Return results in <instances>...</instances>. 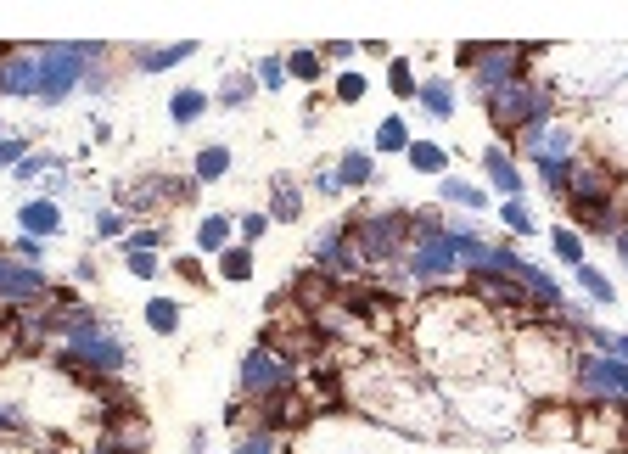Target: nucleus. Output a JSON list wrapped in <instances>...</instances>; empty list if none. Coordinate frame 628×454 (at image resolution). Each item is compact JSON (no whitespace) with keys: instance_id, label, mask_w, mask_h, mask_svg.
Here are the masks:
<instances>
[{"instance_id":"nucleus-1","label":"nucleus","mask_w":628,"mask_h":454,"mask_svg":"<svg viewBox=\"0 0 628 454\" xmlns=\"http://www.w3.org/2000/svg\"><path fill=\"white\" fill-rule=\"evenodd\" d=\"M544 113H550V96H544L539 85H528V79H516V85L494 90L488 96V118H494V129H505V135H528V129H544Z\"/></svg>"},{"instance_id":"nucleus-2","label":"nucleus","mask_w":628,"mask_h":454,"mask_svg":"<svg viewBox=\"0 0 628 454\" xmlns=\"http://www.w3.org/2000/svg\"><path fill=\"white\" fill-rule=\"evenodd\" d=\"M410 213L393 208V213H371V219H343V230L354 236L359 258H399L404 253V236H410Z\"/></svg>"},{"instance_id":"nucleus-3","label":"nucleus","mask_w":628,"mask_h":454,"mask_svg":"<svg viewBox=\"0 0 628 454\" xmlns=\"http://www.w3.org/2000/svg\"><path fill=\"white\" fill-rule=\"evenodd\" d=\"M96 57H101L96 45H45V51H40V96L62 101L79 79H85V68Z\"/></svg>"},{"instance_id":"nucleus-4","label":"nucleus","mask_w":628,"mask_h":454,"mask_svg":"<svg viewBox=\"0 0 628 454\" xmlns=\"http://www.w3.org/2000/svg\"><path fill=\"white\" fill-rule=\"evenodd\" d=\"M516 359H522V376H528L533 387H550L556 382H567L572 376V365H567V348H561L556 337H544V331H528V337L516 342Z\"/></svg>"},{"instance_id":"nucleus-5","label":"nucleus","mask_w":628,"mask_h":454,"mask_svg":"<svg viewBox=\"0 0 628 454\" xmlns=\"http://www.w3.org/2000/svg\"><path fill=\"white\" fill-rule=\"evenodd\" d=\"M572 382L584 398H623L628 404V359H612V354H584L572 365Z\"/></svg>"},{"instance_id":"nucleus-6","label":"nucleus","mask_w":628,"mask_h":454,"mask_svg":"<svg viewBox=\"0 0 628 454\" xmlns=\"http://www.w3.org/2000/svg\"><path fill=\"white\" fill-rule=\"evenodd\" d=\"M242 387L253 398H281V393H292V365H286V354L281 348H253V354L242 359Z\"/></svg>"},{"instance_id":"nucleus-7","label":"nucleus","mask_w":628,"mask_h":454,"mask_svg":"<svg viewBox=\"0 0 628 454\" xmlns=\"http://www.w3.org/2000/svg\"><path fill=\"white\" fill-rule=\"evenodd\" d=\"M68 342H73L68 359H73V365H90V376H96V370H124V348H118L101 326H90V320H85V326H73Z\"/></svg>"},{"instance_id":"nucleus-8","label":"nucleus","mask_w":628,"mask_h":454,"mask_svg":"<svg viewBox=\"0 0 628 454\" xmlns=\"http://www.w3.org/2000/svg\"><path fill=\"white\" fill-rule=\"evenodd\" d=\"M460 270V253H455V236L443 230V236H421L410 253V275L415 281H449Z\"/></svg>"},{"instance_id":"nucleus-9","label":"nucleus","mask_w":628,"mask_h":454,"mask_svg":"<svg viewBox=\"0 0 628 454\" xmlns=\"http://www.w3.org/2000/svg\"><path fill=\"white\" fill-rule=\"evenodd\" d=\"M197 197V185L191 180H141V185H129L124 191V208H135V213H146V208H163V202H191Z\"/></svg>"},{"instance_id":"nucleus-10","label":"nucleus","mask_w":628,"mask_h":454,"mask_svg":"<svg viewBox=\"0 0 628 454\" xmlns=\"http://www.w3.org/2000/svg\"><path fill=\"white\" fill-rule=\"evenodd\" d=\"M51 286H45V275L34 270V264H12V258H0V298L6 303H34L45 298Z\"/></svg>"},{"instance_id":"nucleus-11","label":"nucleus","mask_w":628,"mask_h":454,"mask_svg":"<svg viewBox=\"0 0 628 454\" xmlns=\"http://www.w3.org/2000/svg\"><path fill=\"white\" fill-rule=\"evenodd\" d=\"M0 85H6V96H40V57H6Z\"/></svg>"},{"instance_id":"nucleus-12","label":"nucleus","mask_w":628,"mask_h":454,"mask_svg":"<svg viewBox=\"0 0 628 454\" xmlns=\"http://www.w3.org/2000/svg\"><path fill=\"white\" fill-rule=\"evenodd\" d=\"M483 169H488V180L500 185L505 197H516V191H522V174H516V163L500 152V146H488V152H483Z\"/></svg>"},{"instance_id":"nucleus-13","label":"nucleus","mask_w":628,"mask_h":454,"mask_svg":"<svg viewBox=\"0 0 628 454\" xmlns=\"http://www.w3.org/2000/svg\"><path fill=\"white\" fill-rule=\"evenodd\" d=\"M23 230H29V236H57L62 230L57 202H23Z\"/></svg>"},{"instance_id":"nucleus-14","label":"nucleus","mask_w":628,"mask_h":454,"mask_svg":"<svg viewBox=\"0 0 628 454\" xmlns=\"http://www.w3.org/2000/svg\"><path fill=\"white\" fill-rule=\"evenodd\" d=\"M415 96H421V107H427L432 118H449V113H455V85H449V79H427Z\"/></svg>"},{"instance_id":"nucleus-15","label":"nucleus","mask_w":628,"mask_h":454,"mask_svg":"<svg viewBox=\"0 0 628 454\" xmlns=\"http://www.w3.org/2000/svg\"><path fill=\"white\" fill-rule=\"evenodd\" d=\"M197 45H163V51H135V68L141 73H163V68H174V62H186Z\"/></svg>"},{"instance_id":"nucleus-16","label":"nucleus","mask_w":628,"mask_h":454,"mask_svg":"<svg viewBox=\"0 0 628 454\" xmlns=\"http://www.w3.org/2000/svg\"><path fill=\"white\" fill-rule=\"evenodd\" d=\"M371 174H376L371 152H348L343 163H337V185H371Z\"/></svg>"},{"instance_id":"nucleus-17","label":"nucleus","mask_w":628,"mask_h":454,"mask_svg":"<svg viewBox=\"0 0 628 454\" xmlns=\"http://www.w3.org/2000/svg\"><path fill=\"white\" fill-rule=\"evenodd\" d=\"M146 326L163 331V337L180 331V303H174V298H152V303H146Z\"/></svg>"},{"instance_id":"nucleus-18","label":"nucleus","mask_w":628,"mask_h":454,"mask_svg":"<svg viewBox=\"0 0 628 454\" xmlns=\"http://www.w3.org/2000/svg\"><path fill=\"white\" fill-rule=\"evenodd\" d=\"M410 163L421 174H443L449 169V152H443V146H432V141H410Z\"/></svg>"},{"instance_id":"nucleus-19","label":"nucleus","mask_w":628,"mask_h":454,"mask_svg":"<svg viewBox=\"0 0 628 454\" xmlns=\"http://www.w3.org/2000/svg\"><path fill=\"white\" fill-rule=\"evenodd\" d=\"M202 107H208V96H202V90H180V96L169 101V118H174V124H197Z\"/></svg>"},{"instance_id":"nucleus-20","label":"nucleus","mask_w":628,"mask_h":454,"mask_svg":"<svg viewBox=\"0 0 628 454\" xmlns=\"http://www.w3.org/2000/svg\"><path fill=\"white\" fill-rule=\"evenodd\" d=\"M225 242H230V219H202V230H197V247L202 253H225Z\"/></svg>"},{"instance_id":"nucleus-21","label":"nucleus","mask_w":628,"mask_h":454,"mask_svg":"<svg viewBox=\"0 0 628 454\" xmlns=\"http://www.w3.org/2000/svg\"><path fill=\"white\" fill-rule=\"evenodd\" d=\"M219 275H225V281H247V275H253V253H247V247H225V253H219Z\"/></svg>"},{"instance_id":"nucleus-22","label":"nucleus","mask_w":628,"mask_h":454,"mask_svg":"<svg viewBox=\"0 0 628 454\" xmlns=\"http://www.w3.org/2000/svg\"><path fill=\"white\" fill-rule=\"evenodd\" d=\"M219 174H230V152L225 146H208V152H197V180H219Z\"/></svg>"},{"instance_id":"nucleus-23","label":"nucleus","mask_w":628,"mask_h":454,"mask_svg":"<svg viewBox=\"0 0 628 454\" xmlns=\"http://www.w3.org/2000/svg\"><path fill=\"white\" fill-rule=\"evenodd\" d=\"M404 146H410L404 118H382V129H376V152H404Z\"/></svg>"},{"instance_id":"nucleus-24","label":"nucleus","mask_w":628,"mask_h":454,"mask_svg":"<svg viewBox=\"0 0 628 454\" xmlns=\"http://www.w3.org/2000/svg\"><path fill=\"white\" fill-rule=\"evenodd\" d=\"M286 73H292V79H320V73H326V57H320V51H292V57H286Z\"/></svg>"},{"instance_id":"nucleus-25","label":"nucleus","mask_w":628,"mask_h":454,"mask_svg":"<svg viewBox=\"0 0 628 454\" xmlns=\"http://www.w3.org/2000/svg\"><path fill=\"white\" fill-rule=\"evenodd\" d=\"M443 202H460V208H488V197L466 180H443Z\"/></svg>"},{"instance_id":"nucleus-26","label":"nucleus","mask_w":628,"mask_h":454,"mask_svg":"<svg viewBox=\"0 0 628 454\" xmlns=\"http://www.w3.org/2000/svg\"><path fill=\"white\" fill-rule=\"evenodd\" d=\"M578 286H584V292H589L595 303H612V298H617V292H612V281H606L600 270H589V264H578Z\"/></svg>"},{"instance_id":"nucleus-27","label":"nucleus","mask_w":628,"mask_h":454,"mask_svg":"<svg viewBox=\"0 0 628 454\" xmlns=\"http://www.w3.org/2000/svg\"><path fill=\"white\" fill-rule=\"evenodd\" d=\"M303 197H298V185L292 180H275V219H298Z\"/></svg>"},{"instance_id":"nucleus-28","label":"nucleus","mask_w":628,"mask_h":454,"mask_svg":"<svg viewBox=\"0 0 628 454\" xmlns=\"http://www.w3.org/2000/svg\"><path fill=\"white\" fill-rule=\"evenodd\" d=\"M505 225H511L516 230V236H533V230H539V225H533V213H528V202H505Z\"/></svg>"},{"instance_id":"nucleus-29","label":"nucleus","mask_w":628,"mask_h":454,"mask_svg":"<svg viewBox=\"0 0 628 454\" xmlns=\"http://www.w3.org/2000/svg\"><path fill=\"white\" fill-rule=\"evenodd\" d=\"M556 253L567 264H584V242H578V230H556Z\"/></svg>"},{"instance_id":"nucleus-30","label":"nucleus","mask_w":628,"mask_h":454,"mask_svg":"<svg viewBox=\"0 0 628 454\" xmlns=\"http://www.w3.org/2000/svg\"><path fill=\"white\" fill-rule=\"evenodd\" d=\"M281 79H286V62H281V57H264V62H258V85H264V90H281Z\"/></svg>"},{"instance_id":"nucleus-31","label":"nucleus","mask_w":628,"mask_h":454,"mask_svg":"<svg viewBox=\"0 0 628 454\" xmlns=\"http://www.w3.org/2000/svg\"><path fill=\"white\" fill-rule=\"evenodd\" d=\"M219 96H225L230 107H242V101L253 96V79H247V73H236V79H225V90H219Z\"/></svg>"},{"instance_id":"nucleus-32","label":"nucleus","mask_w":628,"mask_h":454,"mask_svg":"<svg viewBox=\"0 0 628 454\" xmlns=\"http://www.w3.org/2000/svg\"><path fill=\"white\" fill-rule=\"evenodd\" d=\"M387 79H393V96H415V73H410V62H393V73H387Z\"/></svg>"},{"instance_id":"nucleus-33","label":"nucleus","mask_w":628,"mask_h":454,"mask_svg":"<svg viewBox=\"0 0 628 454\" xmlns=\"http://www.w3.org/2000/svg\"><path fill=\"white\" fill-rule=\"evenodd\" d=\"M337 96L359 101V96H365V73H343V79H337Z\"/></svg>"},{"instance_id":"nucleus-34","label":"nucleus","mask_w":628,"mask_h":454,"mask_svg":"<svg viewBox=\"0 0 628 454\" xmlns=\"http://www.w3.org/2000/svg\"><path fill=\"white\" fill-rule=\"evenodd\" d=\"M236 454H281V443H275L270 432H258V438H247V443H242V449H236Z\"/></svg>"},{"instance_id":"nucleus-35","label":"nucleus","mask_w":628,"mask_h":454,"mask_svg":"<svg viewBox=\"0 0 628 454\" xmlns=\"http://www.w3.org/2000/svg\"><path fill=\"white\" fill-rule=\"evenodd\" d=\"M264 230H270V213H247V219H242V236H247V242H258Z\"/></svg>"},{"instance_id":"nucleus-36","label":"nucleus","mask_w":628,"mask_h":454,"mask_svg":"<svg viewBox=\"0 0 628 454\" xmlns=\"http://www.w3.org/2000/svg\"><path fill=\"white\" fill-rule=\"evenodd\" d=\"M129 270H135V275H157V258L152 253H129Z\"/></svg>"},{"instance_id":"nucleus-37","label":"nucleus","mask_w":628,"mask_h":454,"mask_svg":"<svg viewBox=\"0 0 628 454\" xmlns=\"http://www.w3.org/2000/svg\"><path fill=\"white\" fill-rule=\"evenodd\" d=\"M6 163H23V141H0V169Z\"/></svg>"},{"instance_id":"nucleus-38","label":"nucleus","mask_w":628,"mask_h":454,"mask_svg":"<svg viewBox=\"0 0 628 454\" xmlns=\"http://www.w3.org/2000/svg\"><path fill=\"white\" fill-rule=\"evenodd\" d=\"M96 230H101V236H118V230H124V219H118V213H101Z\"/></svg>"},{"instance_id":"nucleus-39","label":"nucleus","mask_w":628,"mask_h":454,"mask_svg":"<svg viewBox=\"0 0 628 454\" xmlns=\"http://www.w3.org/2000/svg\"><path fill=\"white\" fill-rule=\"evenodd\" d=\"M606 348H612V359H628V331H623V337H612Z\"/></svg>"},{"instance_id":"nucleus-40","label":"nucleus","mask_w":628,"mask_h":454,"mask_svg":"<svg viewBox=\"0 0 628 454\" xmlns=\"http://www.w3.org/2000/svg\"><path fill=\"white\" fill-rule=\"evenodd\" d=\"M617 258L628 264V230H617Z\"/></svg>"},{"instance_id":"nucleus-41","label":"nucleus","mask_w":628,"mask_h":454,"mask_svg":"<svg viewBox=\"0 0 628 454\" xmlns=\"http://www.w3.org/2000/svg\"><path fill=\"white\" fill-rule=\"evenodd\" d=\"M0 90H6V85H0Z\"/></svg>"}]
</instances>
